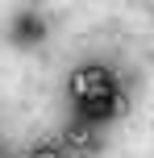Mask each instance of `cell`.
<instances>
[{
    "instance_id": "obj_2",
    "label": "cell",
    "mask_w": 154,
    "mask_h": 158,
    "mask_svg": "<svg viewBox=\"0 0 154 158\" xmlns=\"http://www.w3.org/2000/svg\"><path fill=\"white\" fill-rule=\"evenodd\" d=\"M67 146H71V150H79V154H92L96 150V129H92V121L88 117H79V121H71V125H67Z\"/></svg>"
},
{
    "instance_id": "obj_1",
    "label": "cell",
    "mask_w": 154,
    "mask_h": 158,
    "mask_svg": "<svg viewBox=\"0 0 154 158\" xmlns=\"http://www.w3.org/2000/svg\"><path fill=\"white\" fill-rule=\"evenodd\" d=\"M71 96L75 100H92V96H113V75L104 67H83V71L71 75Z\"/></svg>"
},
{
    "instance_id": "obj_3",
    "label": "cell",
    "mask_w": 154,
    "mask_h": 158,
    "mask_svg": "<svg viewBox=\"0 0 154 158\" xmlns=\"http://www.w3.org/2000/svg\"><path fill=\"white\" fill-rule=\"evenodd\" d=\"M29 158H63V150H58V146H38Z\"/></svg>"
}]
</instances>
